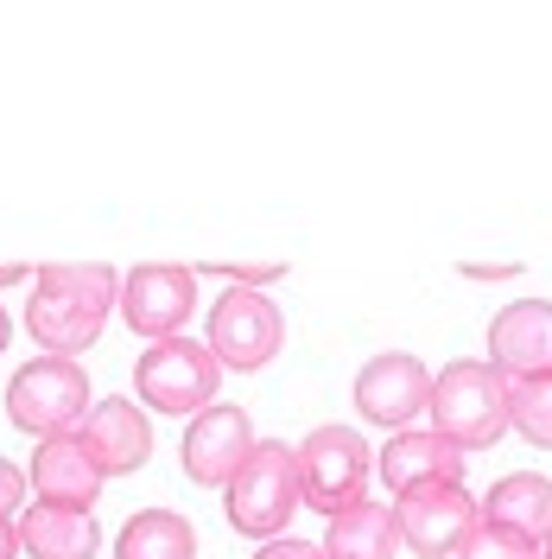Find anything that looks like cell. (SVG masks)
<instances>
[{"instance_id":"obj_1","label":"cell","mask_w":552,"mask_h":559,"mask_svg":"<svg viewBox=\"0 0 552 559\" xmlns=\"http://www.w3.org/2000/svg\"><path fill=\"white\" fill-rule=\"evenodd\" d=\"M121 306V274L103 261H51L33 274V299H26V331L45 356H70L103 337L108 312Z\"/></svg>"},{"instance_id":"obj_2","label":"cell","mask_w":552,"mask_h":559,"mask_svg":"<svg viewBox=\"0 0 552 559\" xmlns=\"http://www.w3.org/2000/svg\"><path fill=\"white\" fill-rule=\"evenodd\" d=\"M425 414H432V432L451 439L457 452H483V445H495V439L508 432V382H502L489 362L457 356V362H445V369L432 376Z\"/></svg>"},{"instance_id":"obj_3","label":"cell","mask_w":552,"mask_h":559,"mask_svg":"<svg viewBox=\"0 0 552 559\" xmlns=\"http://www.w3.org/2000/svg\"><path fill=\"white\" fill-rule=\"evenodd\" d=\"M229 527L248 540H279V527L299 515V457L286 439H254L242 471L229 477Z\"/></svg>"},{"instance_id":"obj_4","label":"cell","mask_w":552,"mask_h":559,"mask_svg":"<svg viewBox=\"0 0 552 559\" xmlns=\"http://www.w3.org/2000/svg\"><path fill=\"white\" fill-rule=\"evenodd\" d=\"M89 414V376L70 356H33L26 369H13L7 382V419L33 439H58L76 432Z\"/></svg>"},{"instance_id":"obj_5","label":"cell","mask_w":552,"mask_h":559,"mask_svg":"<svg viewBox=\"0 0 552 559\" xmlns=\"http://www.w3.org/2000/svg\"><path fill=\"white\" fill-rule=\"evenodd\" d=\"M216 382H223V362L197 337H159L134 362V394L153 414H204L216 407Z\"/></svg>"},{"instance_id":"obj_6","label":"cell","mask_w":552,"mask_h":559,"mask_svg":"<svg viewBox=\"0 0 552 559\" xmlns=\"http://www.w3.org/2000/svg\"><path fill=\"white\" fill-rule=\"evenodd\" d=\"M292 457H299V502L317 515L356 509L369 489V464H375L356 426H317L305 432V445H292Z\"/></svg>"},{"instance_id":"obj_7","label":"cell","mask_w":552,"mask_h":559,"mask_svg":"<svg viewBox=\"0 0 552 559\" xmlns=\"http://www.w3.org/2000/svg\"><path fill=\"white\" fill-rule=\"evenodd\" d=\"M279 337H286V318L267 293H248V286H229L216 306H209V356L223 362V369H267L279 356Z\"/></svg>"},{"instance_id":"obj_8","label":"cell","mask_w":552,"mask_h":559,"mask_svg":"<svg viewBox=\"0 0 552 559\" xmlns=\"http://www.w3.org/2000/svg\"><path fill=\"white\" fill-rule=\"evenodd\" d=\"M432 401V369L407 349H381L375 362H362L356 376V414L387 432H413V419Z\"/></svg>"},{"instance_id":"obj_9","label":"cell","mask_w":552,"mask_h":559,"mask_svg":"<svg viewBox=\"0 0 552 559\" xmlns=\"http://www.w3.org/2000/svg\"><path fill=\"white\" fill-rule=\"evenodd\" d=\"M197 312V274L172 261H140L134 274H121V318L134 324L146 344L178 337V324Z\"/></svg>"},{"instance_id":"obj_10","label":"cell","mask_w":552,"mask_h":559,"mask_svg":"<svg viewBox=\"0 0 552 559\" xmlns=\"http://www.w3.org/2000/svg\"><path fill=\"white\" fill-rule=\"evenodd\" d=\"M394 527H400L407 554H419V559H445V554H457V547H464V534L477 527V502H470V489H464V484L413 489V496H400V509H394Z\"/></svg>"},{"instance_id":"obj_11","label":"cell","mask_w":552,"mask_h":559,"mask_svg":"<svg viewBox=\"0 0 552 559\" xmlns=\"http://www.w3.org/2000/svg\"><path fill=\"white\" fill-rule=\"evenodd\" d=\"M489 369L502 382H533L552 376V306L547 299H515L489 324Z\"/></svg>"},{"instance_id":"obj_12","label":"cell","mask_w":552,"mask_h":559,"mask_svg":"<svg viewBox=\"0 0 552 559\" xmlns=\"http://www.w3.org/2000/svg\"><path fill=\"white\" fill-rule=\"evenodd\" d=\"M76 445L96 457L103 477H128L153 457V426L140 401H89V414L76 426Z\"/></svg>"},{"instance_id":"obj_13","label":"cell","mask_w":552,"mask_h":559,"mask_svg":"<svg viewBox=\"0 0 552 559\" xmlns=\"http://www.w3.org/2000/svg\"><path fill=\"white\" fill-rule=\"evenodd\" d=\"M248 452H254V426L242 407H204L184 432V477L204 489H229Z\"/></svg>"},{"instance_id":"obj_14","label":"cell","mask_w":552,"mask_h":559,"mask_svg":"<svg viewBox=\"0 0 552 559\" xmlns=\"http://www.w3.org/2000/svg\"><path fill=\"white\" fill-rule=\"evenodd\" d=\"M26 484L38 489V502H51V509H83V515H89V502L103 496L108 477L96 471V457L76 445V432H58V439H38Z\"/></svg>"},{"instance_id":"obj_15","label":"cell","mask_w":552,"mask_h":559,"mask_svg":"<svg viewBox=\"0 0 552 559\" xmlns=\"http://www.w3.org/2000/svg\"><path fill=\"white\" fill-rule=\"evenodd\" d=\"M381 477L394 496H413V489H432V484H464V452L439 439V432H394L387 445H381Z\"/></svg>"},{"instance_id":"obj_16","label":"cell","mask_w":552,"mask_h":559,"mask_svg":"<svg viewBox=\"0 0 552 559\" xmlns=\"http://www.w3.org/2000/svg\"><path fill=\"white\" fill-rule=\"evenodd\" d=\"M477 522L508 527V534H520V540L547 547L552 540V484L540 477V471H508V477L477 502Z\"/></svg>"},{"instance_id":"obj_17","label":"cell","mask_w":552,"mask_h":559,"mask_svg":"<svg viewBox=\"0 0 552 559\" xmlns=\"http://www.w3.org/2000/svg\"><path fill=\"white\" fill-rule=\"evenodd\" d=\"M13 527H20V554H33V559H96V547H103V527L83 509L26 502V515Z\"/></svg>"},{"instance_id":"obj_18","label":"cell","mask_w":552,"mask_h":559,"mask_svg":"<svg viewBox=\"0 0 552 559\" xmlns=\"http://www.w3.org/2000/svg\"><path fill=\"white\" fill-rule=\"evenodd\" d=\"M317 554L324 559H394L400 554L394 509H381V502H356V509H344V515H331Z\"/></svg>"},{"instance_id":"obj_19","label":"cell","mask_w":552,"mask_h":559,"mask_svg":"<svg viewBox=\"0 0 552 559\" xmlns=\"http://www.w3.org/2000/svg\"><path fill=\"white\" fill-rule=\"evenodd\" d=\"M115 559H197V534L172 509H140L115 534Z\"/></svg>"},{"instance_id":"obj_20","label":"cell","mask_w":552,"mask_h":559,"mask_svg":"<svg viewBox=\"0 0 552 559\" xmlns=\"http://www.w3.org/2000/svg\"><path fill=\"white\" fill-rule=\"evenodd\" d=\"M508 426L520 439H533L540 452H552V376L508 382Z\"/></svg>"},{"instance_id":"obj_21","label":"cell","mask_w":552,"mask_h":559,"mask_svg":"<svg viewBox=\"0 0 552 559\" xmlns=\"http://www.w3.org/2000/svg\"><path fill=\"white\" fill-rule=\"evenodd\" d=\"M457 559H540V547H533V540H520V534H508V527L477 522L470 534H464Z\"/></svg>"},{"instance_id":"obj_22","label":"cell","mask_w":552,"mask_h":559,"mask_svg":"<svg viewBox=\"0 0 552 559\" xmlns=\"http://www.w3.org/2000/svg\"><path fill=\"white\" fill-rule=\"evenodd\" d=\"M204 274H223V280H236V286H248V293H261V286H274L286 267H279V261H261V267H248V261H204Z\"/></svg>"},{"instance_id":"obj_23","label":"cell","mask_w":552,"mask_h":559,"mask_svg":"<svg viewBox=\"0 0 552 559\" xmlns=\"http://www.w3.org/2000/svg\"><path fill=\"white\" fill-rule=\"evenodd\" d=\"M26 489H33V484H26V471L0 457V522H13V509L26 502Z\"/></svg>"},{"instance_id":"obj_24","label":"cell","mask_w":552,"mask_h":559,"mask_svg":"<svg viewBox=\"0 0 552 559\" xmlns=\"http://www.w3.org/2000/svg\"><path fill=\"white\" fill-rule=\"evenodd\" d=\"M254 559H324V554H317V547H305V540H267Z\"/></svg>"},{"instance_id":"obj_25","label":"cell","mask_w":552,"mask_h":559,"mask_svg":"<svg viewBox=\"0 0 552 559\" xmlns=\"http://www.w3.org/2000/svg\"><path fill=\"white\" fill-rule=\"evenodd\" d=\"M457 274H464V280H508V274H520V267H515V261H508V267H483V261H464Z\"/></svg>"},{"instance_id":"obj_26","label":"cell","mask_w":552,"mask_h":559,"mask_svg":"<svg viewBox=\"0 0 552 559\" xmlns=\"http://www.w3.org/2000/svg\"><path fill=\"white\" fill-rule=\"evenodd\" d=\"M0 559H20V527L0 522Z\"/></svg>"},{"instance_id":"obj_27","label":"cell","mask_w":552,"mask_h":559,"mask_svg":"<svg viewBox=\"0 0 552 559\" xmlns=\"http://www.w3.org/2000/svg\"><path fill=\"white\" fill-rule=\"evenodd\" d=\"M13 280H33V267L26 261H0V286H13Z\"/></svg>"},{"instance_id":"obj_28","label":"cell","mask_w":552,"mask_h":559,"mask_svg":"<svg viewBox=\"0 0 552 559\" xmlns=\"http://www.w3.org/2000/svg\"><path fill=\"white\" fill-rule=\"evenodd\" d=\"M7 337H13V318L0 312V349H7Z\"/></svg>"},{"instance_id":"obj_29","label":"cell","mask_w":552,"mask_h":559,"mask_svg":"<svg viewBox=\"0 0 552 559\" xmlns=\"http://www.w3.org/2000/svg\"><path fill=\"white\" fill-rule=\"evenodd\" d=\"M540 559H552V540H547V547H540Z\"/></svg>"}]
</instances>
